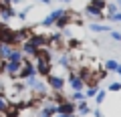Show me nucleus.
Segmentation results:
<instances>
[{
    "label": "nucleus",
    "instance_id": "f257e3e1",
    "mask_svg": "<svg viewBox=\"0 0 121 117\" xmlns=\"http://www.w3.org/2000/svg\"><path fill=\"white\" fill-rule=\"evenodd\" d=\"M47 85H48V89H51L52 93H60L63 89H65V85H67V79L51 73V75L47 77Z\"/></svg>",
    "mask_w": 121,
    "mask_h": 117
},
{
    "label": "nucleus",
    "instance_id": "f03ea898",
    "mask_svg": "<svg viewBox=\"0 0 121 117\" xmlns=\"http://www.w3.org/2000/svg\"><path fill=\"white\" fill-rule=\"evenodd\" d=\"M30 77H36V67L32 61H28V59H24V63H22L20 67V73H18V79L20 81H26V79Z\"/></svg>",
    "mask_w": 121,
    "mask_h": 117
},
{
    "label": "nucleus",
    "instance_id": "7ed1b4c3",
    "mask_svg": "<svg viewBox=\"0 0 121 117\" xmlns=\"http://www.w3.org/2000/svg\"><path fill=\"white\" fill-rule=\"evenodd\" d=\"M26 40H30L36 48H47L48 47V35H40V32H32L30 30V36Z\"/></svg>",
    "mask_w": 121,
    "mask_h": 117
},
{
    "label": "nucleus",
    "instance_id": "20e7f679",
    "mask_svg": "<svg viewBox=\"0 0 121 117\" xmlns=\"http://www.w3.org/2000/svg\"><path fill=\"white\" fill-rule=\"evenodd\" d=\"M18 48L22 51L24 59H28V61H30V59H36V55H39V51H40V48H36L35 44L30 43V40H24V43H22V44H20Z\"/></svg>",
    "mask_w": 121,
    "mask_h": 117
},
{
    "label": "nucleus",
    "instance_id": "39448f33",
    "mask_svg": "<svg viewBox=\"0 0 121 117\" xmlns=\"http://www.w3.org/2000/svg\"><path fill=\"white\" fill-rule=\"evenodd\" d=\"M67 85L71 87V91H83V89H85V83H83V79L79 77L77 73H71L69 75V79H67Z\"/></svg>",
    "mask_w": 121,
    "mask_h": 117
},
{
    "label": "nucleus",
    "instance_id": "423d86ee",
    "mask_svg": "<svg viewBox=\"0 0 121 117\" xmlns=\"http://www.w3.org/2000/svg\"><path fill=\"white\" fill-rule=\"evenodd\" d=\"M75 111H77V105L73 101H65V103L56 105V113H63V115H75Z\"/></svg>",
    "mask_w": 121,
    "mask_h": 117
},
{
    "label": "nucleus",
    "instance_id": "0eeeda50",
    "mask_svg": "<svg viewBox=\"0 0 121 117\" xmlns=\"http://www.w3.org/2000/svg\"><path fill=\"white\" fill-rule=\"evenodd\" d=\"M63 43H65V35L63 32H52V35H48V47H63Z\"/></svg>",
    "mask_w": 121,
    "mask_h": 117
},
{
    "label": "nucleus",
    "instance_id": "6e6552de",
    "mask_svg": "<svg viewBox=\"0 0 121 117\" xmlns=\"http://www.w3.org/2000/svg\"><path fill=\"white\" fill-rule=\"evenodd\" d=\"M14 16H16V10L12 8V4H10V6H2V8H0V20L4 22V24L10 20V18H14Z\"/></svg>",
    "mask_w": 121,
    "mask_h": 117
},
{
    "label": "nucleus",
    "instance_id": "1a4fd4ad",
    "mask_svg": "<svg viewBox=\"0 0 121 117\" xmlns=\"http://www.w3.org/2000/svg\"><path fill=\"white\" fill-rule=\"evenodd\" d=\"M8 61H14V63H24V55H22V51H20L18 47H12Z\"/></svg>",
    "mask_w": 121,
    "mask_h": 117
},
{
    "label": "nucleus",
    "instance_id": "9d476101",
    "mask_svg": "<svg viewBox=\"0 0 121 117\" xmlns=\"http://www.w3.org/2000/svg\"><path fill=\"white\" fill-rule=\"evenodd\" d=\"M85 14L89 18H93V20H101V18H105V12H99V10L91 8V6H85Z\"/></svg>",
    "mask_w": 121,
    "mask_h": 117
},
{
    "label": "nucleus",
    "instance_id": "9b49d317",
    "mask_svg": "<svg viewBox=\"0 0 121 117\" xmlns=\"http://www.w3.org/2000/svg\"><path fill=\"white\" fill-rule=\"evenodd\" d=\"M91 32H105V35H109L111 32V26L109 24H97V22H93V24L89 26Z\"/></svg>",
    "mask_w": 121,
    "mask_h": 117
},
{
    "label": "nucleus",
    "instance_id": "f8f14e48",
    "mask_svg": "<svg viewBox=\"0 0 121 117\" xmlns=\"http://www.w3.org/2000/svg\"><path fill=\"white\" fill-rule=\"evenodd\" d=\"M85 93V99H95V95L99 93V85H89L87 89H83Z\"/></svg>",
    "mask_w": 121,
    "mask_h": 117
},
{
    "label": "nucleus",
    "instance_id": "ddd939ff",
    "mask_svg": "<svg viewBox=\"0 0 121 117\" xmlns=\"http://www.w3.org/2000/svg\"><path fill=\"white\" fill-rule=\"evenodd\" d=\"M10 51H12V47H10V44H4V43H0V61H8V56H10Z\"/></svg>",
    "mask_w": 121,
    "mask_h": 117
},
{
    "label": "nucleus",
    "instance_id": "4468645a",
    "mask_svg": "<svg viewBox=\"0 0 121 117\" xmlns=\"http://www.w3.org/2000/svg\"><path fill=\"white\" fill-rule=\"evenodd\" d=\"M87 6H91V8L99 10V12H105V6H107V0H91Z\"/></svg>",
    "mask_w": 121,
    "mask_h": 117
},
{
    "label": "nucleus",
    "instance_id": "2eb2a0df",
    "mask_svg": "<svg viewBox=\"0 0 121 117\" xmlns=\"http://www.w3.org/2000/svg\"><path fill=\"white\" fill-rule=\"evenodd\" d=\"M117 65H119L117 61L109 59V61H105V63H103V71H107V73H115V71H117Z\"/></svg>",
    "mask_w": 121,
    "mask_h": 117
},
{
    "label": "nucleus",
    "instance_id": "dca6fc26",
    "mask_svg": "<svg viewBox=\"0 0 121 117\" xmlns=\"http://www.w3.org/2000/svg\"><path fill=\"white\" fill-rule=\"evenodd\" d=\"M77 113H79V115H89V113H91V107L87 105V101L77 103Z\"/></svg>",
    "mask_w": 121,
    "mask_h": 117
},
{
    "label": "nucleus",
    "instance_id": "f3484780",
    "mask_svg": "<svg viewBox=\"0 0 121 117\" xmlns=\"http://www.w3.org/2000/svg\"><path fill=\"white\" fill-rule=\"evenodd\" d=\"M115 12H119V8H117V4L115 2H107V6H105V16H113Z\"/></svg>",
    "mask_w": 121,
    "mask_h": 117
},
{
    "label": "nucleus",
    "instance_id": "a211bd4d",
    "mask_svg": "<svg viewBox=\"0 0 121 117\" xmlns=\"http://www.w3.org/2000/svg\"><path fill=\"white\" fill-rule=\"evenodd\" d=\"M69 101H73V103H81V101H85V93L83 91H73L69 97Z\"/></svg>",
    "mask_w": 121,
    "mask_h": 117
},
{
    "label": "nucleus",
    "instance_id": "6ab92c4d",
    "mask_svg": "<svg viewBox=\"0 0 121 117\" xmlns=\"http://www.w3.org/2000/svg\"><path fill=\"white\" fill-rule=\"evenodd\" d=\"M107 91H111V93H119V91H121V83H119V81L109 83V85H107Z\"/></svg>",
    "mask_w": 121,
    "mask_h": 117
},
{
    "label": "nucleus",
    "instance_id": "aec40b11",
    "mask_svg": "<svg viewBox=\"0 0 121 117\" xmlns=\"http://www.w3.org/2000/svg\"><path fill=\"white\" fill-rule=\"evenodd\" d=\"M105 97H107V93L99 89V93L95 95V103H97V105H103V103H105Z\"/></svg>",
    "mask_w": 121,
    "mask_h": 117
},
{
    "label": "nucleus",
    "instance_id": "412c9836",
    "mask_svg": "<svg viewBox=\"0 0 121 117\" xmlns=\"http://www.w3.org/2000/svg\"><path fill=\"white\" fill-rule=\"evenodd\" d=\"M109 36H111V40H115V43H121V32L119 30H111Z\"/></svg>",
    "mask_w": 121,
    "mask_h": 117
},
{
    "label": "nucleus",
    "instance_id": "4be33fe9",
    "mask_svg": "<svg viewBox=\"0 0 121 117\" xmlns=\"http://www.w3.org/2000/svg\"><path fill=\"white\" fill-rule=\"evenodd\" d=\"M107 20H113V22H121V12H115L113 16H109Z\"/></svg>",
    "mask_w": 121,
    "mask_h": 117
},
{
    "label": "nucleus",
    "instance_id": "5701e85b",
    "mask_svg": "<svg viewBox=\"0 0 121 117\" xmlns=\"http://www.w3.org/2000/svg\"><path fill=\"white\" fill-rule=\"evenodd\" d=\"M0 4H4V6H10V4H12V0H0Z\"/></svg>",
    "mask_w": 121,
    "mask_h": 117
},
{
    "label": "nucleus",
    "instance_id": "b1692460",
    "mask_svg": "<svg viewBox=\"0 0 121 117\" xmlns=\"http://www.w3.org/2000/svg\"><path fill=\"white\" fill-rule=\"evenodd\" d=\"M36 2H40L43 6H47V4H51V0H36Z\"/></svg>",
    "mask_w": 121,
    "mask_h": 117
},
{
    "label": "nucleus",
    "instance_id": "393cba45",
    "mask_svg": "<svg viewBox=\"0 0 121 117\" xmlns=\"http://www.w3.org/2000/svg\"><path fill=\"white\" fill-rule=\"evenodd\" d=\"M93 113H95V117H103V113H101L99 109H95V111H93Z\"/></svg>",
    "mask_w": 121,
    "mask_h": 117
},
{
    "label": "nucleus",
    "instance_id": "a878e982",
    "mask_svg": "<svg viewBox=\"0 0 121 117\" xmlns=\"http://www.w3.org/2000/svg\"><path fill=\"white\" fill-rule=\"evenodd\" d=\"M55 117H77V115H63V113H56Z\"/></svg>",
    "mask_w": 121,
    "mask_h": 117
},
{
    "label": "nucleus",
    "instance_id": "bb28decb",
    "mask_svg": "<svg viewBox=\"0 0 121 117\" xmlns=\"http://www.w3.org/2000/svg\"><path fill=\"white\" fill-rule=\"evenodd\" d=\"M117 75H119V79H121V65H117V71H115Z\"/></svg>",
    "mask_w": 121,
    "mask_h": 117
},
{
    "label": "nucleus",
    "instance_id": "cd10ccee",
    "mask_svg": "<svg viewBox=\"0 0 121 117\" xmlns=\"http://www.w3.org/2000/svg\"><path fill=\"white\" fill-rule=\"evenodd\" d=\"M115 4H117V8H119V12H121V0H115Z\"/></svg>",
    "mask_w": 121,
    "mask_h": 117
},
{
    "label": "nucleus",
    "instance_id": "c85d7f7f",
    "mask_svg": "<svg viewBox=\"0 0 121 117\" xmlns=\"http://www.w3.org/2000/svg\"><path fill=\"white\" fill-rule=\"evenodd\" d=\"M59 2H73V0H59Z\"/></svg>",
    "mask_w": 121,
    "mask_h": 117
}]
</instances>
